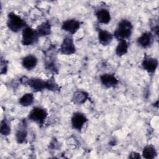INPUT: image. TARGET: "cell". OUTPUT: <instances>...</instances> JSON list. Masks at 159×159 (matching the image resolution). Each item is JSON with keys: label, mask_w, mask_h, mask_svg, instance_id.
<instances>
[{"label": "cell", "mask_w": 159, "mask_h": 159, "mask_svg": "<svg viewBox=\"0 0 159 159\" xmlns=\"http://www.w3.org/2000/svg\"><path fill=\"white\" fill-rule=\"evenodd\" d=\"M81 22L75 19H67L63 22L61 29L71 35H74L80 29Z\"/></svg>", "instance_id": "9c48e42d"}, {"label": "cell", "mask_w": 159, "mask_h": 159, "mask_svg": "<svg viewBox=\"0 0 159 159\" xmlns=\"http://www.w3.org/2000/svg\"><path fill=\"white\" fill-rule=\"evenodd\" d=\"M140 155L139 153L138 152H132L129 156V158H132V159H139L140 158Z\"/></svg>", "instance_id": "cb8c5ba5"}, {"label": "cell", "mask_w": 159, "mask_h": 159, "mask_svg": "<svg viewBox=\"0 0 159 159\" xmlns=\"http://www.w3.org/2000/svg\"><path fill=\"white\" fill-rule=\"evenodd\" d=\"M6 24L7 28L14 33H17L20 30H22L26 26H27L25 20L14 12L8 13Z\"/></svg>", "instance_id": "7a4b0ae2"}, {"label": "cell", "mask_w": 159, "mask_h": 159, "mask_svg": "<svg viewBox=\"0 0 159 159\" xmlns=\"http://www.w3.org/2000/svg\"><path fill=\"white\" fill-rule=\"evenodd\" d=\"M117 45L116 48V54L118 57H122L125 55L128 52L129 44L125 40H121L118 41Z\"/></svg>", "instance_id": "d6986e66"}, {"label": "cell", "mask_w": 159, "mask_h": 159, "mask_svg": "<svg viewBox=\"0 0 159 159\" xmlns=\"http://www.w3.org/2000/svg\"><path fill=\"white\" fill-rule=\"evenodd\" d=\"M134 26L132 22L127 19L120 20L114 32L113 35L118 41L129 39L133 32Z\"/></svg>", "instance_id": "6da1fadb"}, {"label": "cell", "mask_w": 159, "mask_h": 159, "mask_svg": "<svg viewBox=\"0 0 159 159\" xmlns=\"http://www.w3.org/2000/svg\"><path fill=\"white\" fill-rule=\"evenodd\" d=\"M11 126L6 120V119H4L1 121L0 124V133L3 136H7L11 134Z\"/></svg>", "instance_id": "7402d4cb"}, {"label": "cell", "mask_w": 159, "mask_h": 159, "mask_svg": "<svg viewBox=\"0 0 159 159\" xmlns=\"http://www.w3.org/2000/svg\"><path fill=\"white\" fill-rule=\"evenodd\" d=\"M37 58L32 54H29L22 59L21 64L27 70H32L37 66Z\"/></svg>", "instance_id": "2e32d148"}, {"label": "cell", "mask_w": 159, "mask_h": 159, "mask_svg": "<svg viewBox=\"0 0 159 159\" xmlns=\"http://www.w3.org/2000/svg\"><path fill=\"white\" fill-rule=\"evenodd\" d=\"M35 30L39 37L48 36L52 33V25L50 22L47 20L39 25Z\"/></svg>", "instance_id": "e0dca14e"}, {"label": "cell", "mask_w": 159, "mask_h": 159, "mask_svg": "<svg viewBox=\"0 0 159 159\" xmlns=\"http://www.w3.org/2000/svg\"><path fill=\"white\" fill-rule=\"evenodd\" d=\"M142 155L146 159H153L157 157V152L153 145H148L143 148Z\"/></svg>", "instance_id": "ac0fdd59"}, {"label": "cell", "mask_w": 159, "mask_h": 159, "mask_svg": "<svg viewBox=\"0 0 159 159\" xmlns=\"http://www.w3.org/2000/svg\"><path fill=\"white\" fill-rule=\"evenodd\" d=\"M158 61L157 58L145 55L142 61L143 69L150 74H153L158 67Z\"/></svg>", "instance_id": "ba28073f"}, {"label": "cell", "mask_w": 159, "mask_h": 159, "mask_svg": "<svg viewBox=\"0 0 159 159\" xmlns=\"http://www.w3.org/2000/svg\"><path fill=\"white\" fill-rule=\"evenodd\" d=\"M34 102V96L33 93H27L24 94L19 99V103L23 107H29L33 104Z\"/></svg>", "instance_id": "ffe728a7"}, {"label": "cell", "mask_w": 159, "mask_h": 159, "mask_svg": "<svg viewBox=\"0 0 159 159\" xmlns=\"http://www.w3.org/2000/svg\"><path fill=\"white\" fill-rule=\"evenodd\" d=\"M100 81L102 86L106 88H114L119 83V80L114 74L104 73L100 76Z\"/></svg>", "instance_id": "7c38bea8"}, {"label": "cell", "mask_w": 159, "mask_h": 159, "mask_svg": "<svg viewBox=\"0 0 159 159\" xmlns=\"http://www.w3.org/2000/svg\"><path fill=\"white\" fill-rule=\"evenodd\" d=\"M60 86L56 82L53 76H52L47 80H46V89L52 91H59L60 90Z\"/></svg>", "instance_id": "44dd1931"}, {"label": "cell", "mask_w": 159, "mask_h": 159, "mask_svg": "<svg viewBox=\"0 0 159 159\" xmlns=\"http://www.w3.org/2000/svg\"><path fill=\"white\" fill-rule=\"evenodd\" d=\"M89 99V94L83 90L75 91L71 98V102L76 105H81L84 104Z\"/></svg>", "instance_id": "5bb4252c"}, {"label": "cell", "mask_w": 159, "mask_h": 159, "mask_svg": "<svg viewBox=\"0 0 159 159\" xmlns=\"http://www.w3.org/2000/svg\"><path fill=\"white\" fill-rule=\"evenodd\" d=\"M95 16L98 22L100 24H108L111 20L110 12L105 8H100L96 10L95 11Z\"/></svg>", "instance_id": "4fadbf2b"}, {"label": "cell", "mask_w": 159, "mask_h": 159, "mask_svg": "<svg viewBox=\"0 0 159 159\" xmlns=\"http://www.w3.org/2000/svg\"><path fill=\"white\" fill-rule=\"evenodd\" d=\"M27 125L26 120L24 119L19 124L16 129V132L15 134L16 142L19 144L24 143L27 139Z\"/></svg>", "instance_id": "30bf717a"}, {"label": "cell", "mask_w": 159, "mask_h": 159, "mask_svg": "<svg viewBox=\"0 0 159 159\" xmlns=\"http://www.w3.org/2000/svg\"><path fill=\"white\" fill-rule=\"evenodd\" d=\"M22 84L29 86L34 92H41L46 89V81L40 78H30L23 76L20 79Z\"/></svg>", "instance_id": "277c9868"}, {"label": "cell", "mask_w": 159, "mask_h": 159, "mask_svg": "<svg viewBox=\"0 0 159 159\" xmlns=\"http://www.w3.org/2000/svg\"><path fill=\"white\" fill-rule=\"evenodd\" d=\"M60 53L65 55H71L76 53V47L74 40L71 36L63 39L60 47Z\"/></svg>", "instance_id": "52a82bcc"}, {"label": "cell", "mask_w": 159, "mask_h": 159, "mask_svg": "<svg viewBox=\"0 0 159 159\" xmlns=\"http://www.w3.org/2000/svg\"><path fill=\"white\" fill-rule=\"evenodd\" d=\"M39 37L38 36L35 29L29 26H26L22 30L21 43L24 46H30L35 44Z\"/></svg>", "instance_id": "5b68a950"}, {"label": "cell", "mask_w": 159, "mask_h": 159, "mask_svg": "<svg viewBox=\"0 0 159 159\" xmlns=\"http://www.w3.org/2000/svg\"><path fill=\"white\" fill-rule=\"evenodd\" d=\"M114 38L112 34L106 30L98 29V40L103 46H107L111 44Z\"/></svg>", "instance_id": "9a60e30c"}, {"label": "cell", "mask_w": 159, "mask_h": 159, "mask_svg": "<svg viewBox=\"0 0 159 159\" xmlns=\"http://www.w3.org/2000/svg\"><path fill=\"white\" fill-rule=\"evenodd\" d=\"M1 74L5 75L7 71L8 68V61L4 59L2 57L1 58Z\"/></svg>", "instance_id": "603a6c76"}, {"label": "cell", "mask_w": 159, "mask_h": 159, "mask_svg": "<svg viewBox=\"0 0 159 159\" xmlns=\"http://www.w3.org/2000/svg\"><path fill=\"white\" fill-rule=\"evenodd\" d=\"M154 41V35L152 32H145L142 33L137 39L139 46L143 48H147L152 45Z\"/></svg>", "instance_id": "8fae6325"}, {"label": "cell", "mask_w": 159, "mask_h": 159, "mask_svg": "<svg viewBox=\"0 0 159 159\" xmlns=\"http://www.w3.org/2000/svg\"><path fill=\"white\" fill-rule=\"evenodd\" d=\"M88 121V119L84 113L81 112H75L73 113L71 119L72 128L78 132H81L84 124Z\"/></svg>", "instance_id": "8992f818"}, {"label": "cell", "mask_w": 159, "mask_h": 159, "mask_svg": "<svg viewBox=\"0 0 159 159\" xmlns=\"http://www.w3.org/2000/svg\"><path fill=\"white\" fill-rule=\"evenodd\" d=\"M47 116L48 112L46 109L42 107L35 106L30 111L27 117L30 121L42 127L47 119Z\"/></svg>", "instance_id": "3957f363"}]
</instances>
